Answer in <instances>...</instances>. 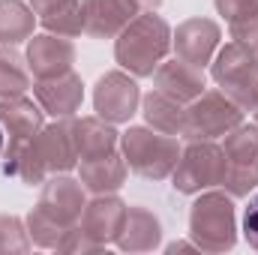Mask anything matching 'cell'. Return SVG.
<instances>
[{
  "mask_svg": "<svg viewBox=\"0 0 258 255\" xmlns=\"http://www.w3.org/2000/svg\"><path fill=\"white\" fill-rule=\"evenodd\" d=\"M171 51V27L153 9L135 15L114 39V60L135 78H150Z\"/></svg>",
  "mask_w": 258,
  "mask_h": 255,
  "instance_id": "obj_1",
  "label": "cell"
},
{
  "mask_svg": "<svg viewBox=\"0 0 258 255\" xmlns=\"http://www.w3.org/2000/svg\"><path fill=\"white\" fill-rule=\"evenodd\" d=\"M78 165V147L72 135V117H57L27 141L15 177L27 186H42L51 174H69Z\"/></svg>",
  "mask_w": 258,
  "mask_h": 255,
  "instance_id": "obj_2",
  "label": "cell"
},
{
  "mask_svg": "<svg viewBox=\"0 0 258 255\" xmlns=\"http://www.w3.org/2000/svg\"><path fill=\"white\" fill-rule=\"evenodd\" d=\"M189 240L201 252H228L237 243V207L225 189H204L189 207Z\"/></svg>",
  "mask_w": 258,
  "mask_h": 255,
  "instance_id": "obj_3",
  "label": "cell"
},
{
  "mask_svg": "<svg viewBox=\"0 0 258 255\" xmlns=\"http://www.w3.org/2000/svg\"><path fill=\"white\" fill-rule=\"evenodd\" d=\"M177 135H165L153 126H129L120 132V153L126 159L129 171L144 180H168L177 159H180Z\"/></svg>",
  "mask_w": 258,
  "mask_h": 255,
  "instance_id": "obj_4",
  "label": "cell"
},
{
  "mask_svg": "<svg viewBox=\"0 0 258 255\" xmlns=\"http://www.w3.org/2000/svg\"><path fill=\"white\" fill-rule=\"evenodd\" d=\"M210 78L216 81V87L237 102L243 111H255L258 108V54L228 42L222 45L213 60H210Z\"/></svg>",
  "mask_w": 258,
  "mask_h": 255,
  "instance_id": "obj_5",
  "label": "cell"
},
{
  "mask_svg": "<svg viewBox=\"0 0 258 255\" xmlns=\"http://www.w3.org/2000/svg\"><path fill=\"white\" fill-rule=\"evenodd\" d=\"M228 171V159L222 144L216 141H189L180 150V159L171 171V186L180 195H198L204 189L222 186Z\"/></svg>",
  "mask_w": 258,
  "mask_h": 255,
  "instance_id": "obj_6",
  "label": "cell"
},
{
  "mask_svg": "<svg viewBox=\"0 0 258 255\" xmlns=\"http://www.w3.org/2000/svg\"><path fill=\"white\" fill-rule=\"evenodd\" d=\"M243 108L231 102L222 90H204L186 105V120H183V138L186 141H216L225 138L234 126L243 123Z\"/></svg>",
  "mask_w": 258,
  "mask_h": 255,
  "instance_id": "obj_7",
  "label": "cell"
},
{
  "mask_svg": "<svg viewBox=\"0 0 258 255\" xmlns=\"http://www.w3.org/2000/svg\"><path fill=\"white\" fill-rule=\"evenodd\" d=\"M141 108V87L126 69H111L93 84V111L108 123H129Z\"/></svg>",
  "mask_w": 258,
  "mask_h": 255,
  "instance_id": "obj_8",
  "label": "cell"
},
{
  "mask_svg": "<svg viewBox=\"0 0 258 255\" xmlns=\"http://www.w3.org/2000/svg\"><path fill=\"white\" fill-rule=\"evenodd\" d=\"M84 186L81 180L69 177V174H51L45 183H42V192H39V201H36V210L45 213L51 222H57L60 228L72 231L84 213V204H87V195H84Z\"/></svg>",
  "mask_w": 258,
  "mask_h": 255,
  "instance_id": "obj_9",
  "label": "cell"
},
{
  "mask_svg": "<svg viewBox=\"0 0 258 255\" xmlns=\"http://www.w3.org/2000/svg\"><path fill=\"white\" fill-rule=\"evenodd\" d=\"M126 201L117 198V192H102V195H93L87 204H84V213L78 219V231L96 246V249H105L108 243H117V234L123 228V219H126Z\"/></svg>",
  "mask_w": 258,
  "mask_h": 255,
  "instance_id": "obj_10",
  "label": "cell"
},
{
  "mask_svg": "<svg viewBox=\"0 0 258 255\" xmlns=\"http://www.w3.org/2000/svg\"><path fill=\"white\" fill-rule=\"evenodd\" d=\"M219 42L222 30L213 18H186L183 24H177V30H171V48L177 51V57L201 69L210 66L213 54L219 51Z\"/></svg>",
  "mask_w": 258,
  "mask_h": 255,
  "instance_id": "obj_11",
  "label": "cell"
},
{
  "mask_svg": "<svg viewBox=\"0 0 258 255\" xmlns=\"http://www.w3.org/2000/svg\"><path fill=\"white\" fill-rule=\"evenodd\" d=\"M141 12L144 9L138 0H81L84 33L90 39H117L120 30Z\"/></svg>",
  "mask_w": 258,
  "mask_h": 255,
  "instance_id": "obj_12",
  "label": "cell"
},
{
  "mask_svg": "<svg viewBox=\"0 0 258 255\" xmlns=\"http://www.w3.org/2000/svg\"><path fill=\"white\" fill-rule=\"evenodd\" d=\"M27 66L33 78H54L72 69L75 63V45L72 39L57 33H33L27 39Z\"/></svg>",
  "mask_w": 258,
  "mask_h": 255,
  "instance_id": "obj_13",
  "label": "cell"
},
{
  "mask_svg": "<svg viewBox=\"0 0 258 255\" xmlns=\"http://www.w3.org/2000/svg\"><path fill=\"white\" fill-rule=\"evenodd\" d=\"M33 96L42 105V111L51 114L54 120L57 117H75V111L84 102V81L72 69L63 75H54V78H36Z\"/></svg>",
  "mask_w": 258,
  "mask_h": 255,
  "instance_id": "obj_14",
  "label": "cell"
},
{
  "mask_svg": "<svg viewBox=\"0 0 258 255\" xmlns=\"http://www.w3.org/2000/svg\"><path fill=\"white\" fill-rule=\"evenodd\" d=\"M150 78H153V87H156V90L174 96V99L183 102V105H189L195 96H201L204 87H207L204 69L189 63V60H183V57H177V54H174V57H165L162 63L156 66V72H153Z\"/></svg>",
  "mask_w": 258,
  "mask_h": 255,
  "instance_id": "obj_15",
  "label": "cell"
},
{
  "mask_svg": "<svg viewBox=\"0 0 258 255\" xmlns=\"http://www.w3.org/2000/svg\"><path fill=\"white\" fill-rule=\"evenodd\" d=\"M162 243V222L159 216L144 204H129L123 228L117 234L120 252H153Z\"/></svg>",
  "mask_w": 258,
  "mask_h": 255,
  "instance_id": "obj_16",
  "label": "cell"
},
{
  "mask_svg": "<svg viewBox=\"0 0 258 255\" xmlns=\"http://www.w3.org/2000/svg\"><path fill=\"white\" fill-rule=\"evenodd\" d=\"M129 165L123 159V153H105V156H93V159H81L78 165V180L81 186L93 195L102 192H117L126 183Z\"/></svg>",
  "mask_w": 258,
  "mask_h": 255,
  "instance_id": "obj_17",
  "label": "cell"
},
{
  "mask_svg": "<svg viewBox=\"0 0 258 255\" xmlns=\"http://www.w3.org/2000/svg\"><path fill=\"white\" fill-rule=\"evenodd\" d=\"M72 135H75V147H78V162L114 153L120 147V132L114 129V123L102 120L99 114H93V117H72Z\"/></svg>",
  "mask_w": 258,
  "mask_h": 255,
  "instance_id": "obj_18",
  "label": "cell"
},
{
  "mask_svg": "<svg viewBox=\"0 0 258 255\" xmlns=\"http://www.w3.org/2000/svg\"><path fill=\"white\" fill-rule=\"evenodd\" d=\"M0 126L6 129V138L30 141L45 126V111L39 102L27 99L24 93L12 99H0Z\"/></svg>",
  "mask_w": 258,
  "mask_h": 255,
  "instance_id": "obj_19",
  "label": "cell"
},
{
  "mask_svg": "<svg viewBox=\"0 0 258 255\" xmlns=\"http://www.w3.org/2000/svg\"><path fill=\"white\" fill-rule=\"evenodd\" d=\"M141 114H144L147 126L159 129L165 135H180L183 120H186V105L153 87L147 96H141Z\"/></svg>",
  "mask_w": 258,
  "mask_h": 255,
  "instance_id": "obj_20",
  "label": "cell"
},
{
  "mask_svg": "<svg viewBox=\"0 0 258 255\" xmlns=\"http://www.w3.org/2000/svg\"><path fill=\"white\" fill-rule=\"evenodd\" d=\"M36 12L24 0H0V45H21L36 30Z\"/></svg>",
  "mask_w": 258,
  "mask_h": 255,
  "instance_id": "obj_21",
  "label": "cell"
},
{
  "mask_svg": "<svg viewBox=\"0 0 258 255\" xmlns=\"http://www.w3.org/2000/svg\"><path fill=\"white\" fill-rule=\"evenodd\" d=\"M33 87V72L27 57L15 51V45H0V99L21 96Z\"/></svg>",
  "mask_w": 258,
  "mask_h": 255,
  "instance_id": "obj_22",
  "label": "cell"
},
{
  "mask_svg": "<svg viewBox=\"0 0 258 255\" xmlns=\"http://www.w3.org/2000/svg\"><path fill=\"white\" fill-rule=\"evenodd\" d=\"M228 165H258V123H240L222 141Z\"/></svg>",
  "mask_w": 258,
  "mask_h": 255,
  "instance_id": "obj_23",
  "label": "cell"
},
{
  "mask_svg": "<svg viewBox=\"0 0 258 255\" xmlns=\"http://www.w3.org/2000/svg\"><path fill=\"white\" fill-rule=\"evenodd\" d=\"M39 24L45 27V33H57L66 39H75L84 33V18H81V0H69L66 6L48 12L39 18Z\"/></svg>",
  "mask_w": 258,
  "mask_h": 255,
  "instance_id": "obj_24",
  "label": "cell"
},
{
  "mask_svg": "<svg viewBox=\"0 0 258 255\" xmlns=\"http://www.w3.org/2000/svg\"><path fill=\"white\" fill-rule=\"evenodd\" d=\"M24 222H27V234H30V240L36 243V246H42V249H60V243L66 240V228H60L57 222H51L45 213H39L36 207L24 216Z\"/></svg>",
  "mask_w": 258,
  "mask_h": 255,
  "instance_id": "obj_25",
  "label": "cell"
},
{
  "mask_svg": "<svg viewBox=\"0 0 258 255\" xmlns=\"http://www.w3.org/2000/svg\"><path fill=\"white\" fill-rule=\"evenodd\" d=\"M30 246L27 222L15 213H0V252H27Z\"/></svg>",
  "mask_w": 258,
  "mask_h": 255,
  "instance_id": "obj_26",
  "label": "cell"
},
{
  "mask_svg": "<svg viewBox=\"0 0 258 255\" xmlns=\"http://www.w3.org/2000/svg\"><path fill=\"white\" fill-rule=\"evenodd\" d=\"M222 189L228 192L234 201L237 198H249L258 189V165H228Z\"/></svg>",
  "mask_w": 258,
  "mask_h": 255,
  "instance_id": "obj_27",
  "label": "cell"
},
{
  "mask_svg": "<svg viewBox=\"0 0 258 255\" xmlns=\"http://www.w3.org/2000/svg\"><path fill=\"white\" fill-rule=\"evenodd\" d=\"M228 24H231V39L237 45H243V48H249V51L258 54V12L243 15L237 21H228Z\"/></svg>",
  "mask_w": 258,
  "mask_h": 255,
  "instance_id": "obj_28",
  "label": "cell"
},
{
  "mask_svg": "<svg viewBox=\"0 0 258 255\" xmlns=\"http://www.w3.org/2000/svg\"><path fill=\"white\" fill-rule=\"evenodd\" d=\"M213 6L225 21H237L243 15L258 12V0H213Z\"/></svg>",
  "mask_w": 258,
  "mask_h": 255,
  "instance_id": "obj_29",
  "label": "cell"
},
{
  "mask_svg": "<svg viewBox=\"0 0 258 255\" xmlns=\"http://www.w3.org/2000/svg\"><path fill=\"white\" fill-rule=\"evenodd\" d=\"M243 240L258 252V189L249 195V201L243 207Z\"/></svg>",
  "mask_w": 258,
  "mask_h": 255,
  "instance_id": "obj_30",
  "label": "cell"
},
{
  "mask_svg": "<svg viewBox=\"0 0 258 255\" xmlns=\"http://www.w3.org/2000/svg\"><path fill=\"white\" fill-rule=\"evenodd\" d=\"M27 3H30V9L36 12V18H42V15H48V12H54V9L66 6L69 0H27Z\"/></svg>",
  "mask_w": 258,
  "mask_h": 255,
  "instance_id": "obj_31",
  "label": "cell"
},
{
  "mask_svg": "<svg viewBox=\"0 0 258 255\" xmlns=\"http://www.w3.org/2000/svg\"><path fill=\"white\" fill-rule=\"evenodd\" d=\"M186 249H198L192 240H174V243H168L165 246V252H186Z\"/></svg>",
  "mask_w": 258,
  "mask_h": 255,
  "instance_id": "obj_32",
  "label": "cell"
},
{
  "mask_svg": "<svg viewBox=\"0 0 258 255\" xmlns=\"http://www.w3.org/2000/svg\"><path fill=\"white\" fill-rule=\"evenodd\" d=\"M159 3H162V0H138V6H141L144 12H147V9H156Z\"/></svg>",
  "mask_w": 258,
  "mask_h": 255,
  "instance_id": "obj_33",
  "label": "cell"
},
{
  "mask_svg": "<svg viewBox=\"0 0 258 255\" xmlns=\"http://www.w3.org/2000/svg\"><path fill=\"white\" fill-rule=\"evenodd\" d=\"M3 147H6V129L0 126V153H3Z\"/></svg>",
  "mask_w": 258,
  "mask_h": 255,
  "instance_id": "obj_34",
  "label": "cell"
},
{
  "mask_svg": "<svg viewBox=\"0 0 258 255\" xmlns=\"http://www.w3.org/2000/svg\"><path fill=\"white\" fill-rule=\"evenodd\" d=\"M252 114H255V123H258V108H255V111H252Z\"/></svg>",
  "mask_w": 258,
  "mask_h": 255,
  "instance_id": "obj_35",
  "label": "cell"
}]
</instances>
